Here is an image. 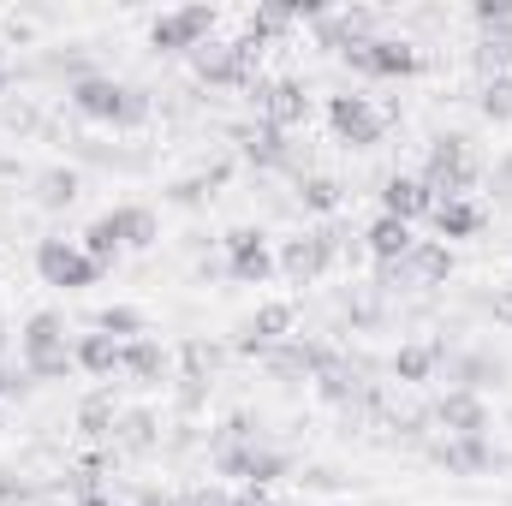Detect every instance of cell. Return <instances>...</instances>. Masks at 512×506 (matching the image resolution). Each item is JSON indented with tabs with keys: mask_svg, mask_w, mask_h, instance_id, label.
Returning <instances> with one entry per match:
<instances>
[{
	"mask_svg": "<svg viewBox=\"0 0 512 506\" xmlns=\"http://www.w3.org/2000/svg\"><path fill=\"white\" fill-rule=\"evenodd\" d=\"M18 358H24V376L30 381L72 376L78 358H72V340H66V316H60V310H36V316L18 328Z\"/></svg>",
	"mask_w": 512,
	"mask_h": 506,
	"instance_id": "1",
	"label": "cell"
},
{
	"mask_svg": "<svg viewBox=\"0 0 512 506\" xmlns=\"http://www.w3.org/2000/svg\"><path fill=\"white\" fill-rule=\"evenodd\" d=\"M358 239L364 233H340V227H316V233H298V239H280V256H274V268L292 280V286H316L334 262L346 251H358Z\"/></svg>",
	"mask_w": 512,
	"mask_h": 506,
	"instance_id": "2",
	"label": "cell"
},
{
	"mask_svg": "<svg viewBox=\"0 0 512 506\" xmlns=\"http://www.w3.org/2000/svg\"><path fill=\"white\" fill-rule=\"evenodd\" d=\"M429 191H435V203L441 197H471L477 191V155H471V137L465 131H441V137H429V155H423V173H417Z\"/></svg>",
	"mask_w": 512,
	"mask_h": 506,
	"instance_id": "3",
	"label": "cell"
},
{
	"mask_svg": "<svg viewBox=\"0 0 512 506\" xmlns=\"http://www.w3.org/2000/svg\"><path fill=\"white\" fill-rule=\"evenodd\" d=\"M256 60H262V42H251V36H239V42H203V48L191 54L197 78H203L209 90H239V84H256Z\"/></svg>",
	"mask_w": 512,
	"mask_h": 506,
	"instance_id": "4",
	"label": "cell"
},
{
	"mask_svg": "<svg viewBox=\"0 0 512 506\" xmlns=\"http://www.w3.org/2000/svg\"><path fill=\"white\" fill-rule=\"evenodd\" d=\"M215 6H203V0H191V6H173V12H161L155 24H149V48L155 54H197L209 36H215Z\"/></svg>",
	"mask_w": 512,
	"mask_h": 506,
	"instance_id": "5",
	"label": "cell"
},
{
	"mask_svg": "<svg viewBox=\"0 0 512 506\" xmlns=\"http://www.w3.org/2000/svg\"><path fill=\"white\" fill-rule=\"evenodd\" d=\"M36 274H42V286L84 292V286H96L108 268H102L96 256H84L78 239H42V245H36Z\"/></svg>",
	"mask_w": 512,
	"mask_h": 506,
	"instance_id": "6",
	"label": "cell"
},
{
	"mask_svg": "<svg viewBox=\"0 0 512 506\" xmlns=\"http://www.w3.org/2000/svg\"><path fill=\"white\" fill-rule=\"evenodd\" d=\"M340 60H346L352 72H364V78H417V72H423V54H417L405 36H370V42L346 48Z\"/></svg>",
	"mask_w": 512,
	"mask_h": 506,
	"instance_id": "7",
	"label": "cell"
},
{
	"mask_svg": "<svg viewBox=\"0 0 512 506\" xmlns=\"http://www.w3.org/2000/svg\"><path fill=\"white\" fill-rule=\"evenodd\" d=\"M251 102H256V126L268 131H292L310 120V90L298 78H274V84H251Z\"/></svg>",
	"mask_w": 512,
	"mask_h": 506,
	"instance_id": "8",
	"label": "cell"
},
{
	"mask_svg": "<svg viewBox=\"0 0 512 506\" xmlns=\"http://www.w3.org/2000/svg\"><path fill=\"white\" fill-rule=\"evenodd\" d=\"M328 126L346 149H376L387 137V114L370 96H328Z\"/></svg>",
	"mask_w": 512,
	"mask_h": 506,
	"instance_id": "9",
	"label": "cell"
},
{
	"mask_svg": "<svg viewBox=\"0 0 512 506\" xmlns=\"http://www.w3.org/2000/svg\"><path fill=\"white\" fill-rule=\"evenodd\" d=\"M334 364H340L334 346H322V340H298V334L262 352V370H268L274 381H316L322 370H334Z\"/></svg>",
	"mask_w": 512,
	"mask_h": 506,
	"instance_id": "10",
	"label": "cell"
},
{
	"mask_svg": "<svg viewBox=\"0 0 512 506\" xmlns=\"http://www.w3.org/2000/svg\"><path fill=\"white\" fill-rule=\"evenodd\" d=\"M221 251H227V274H233L239 286H262V280L274 274V251H268V233H262V227H233V233L221 239Z\"/></svg>",
	"mask_w": 512,
	"mask_h": 506,
	"instance_id": "11",
	"label": "cell"
},
{
	"mask_svg": "<svg viewBox=\"0 0 512 506\" xmlns=\"http://www.w3.org/2000/svg\"><path fill=\"white\" fill-rule=\"evenodd\" d=\"M126 96H131V84L102 78V72H90V78H78V84L66 90L72 114H78V120H96V126H114V120H120V108H126Z\"/></svg>",
	"mask_w": 512,
	"mask_h": 506,
	"instance_id": "12",
	"label": "cell"
},
{
	"mask_svg": "<svg viewBox=\"0 0 512 506\" xmlns=\"http://www.w3.org/2000/svg\"><path fill=\"white\" fill-rule=\"evenodd\" d=\"M429 423L435 429H447V435H489V399L483 393H459V387H447L435 405H429Z\"/></svg>",
	"mask_w": 512,
	"mask_h": 506,
	"instance_id": "13",
	"label": "cell"
},
{
	"mask_svg": "<svg viewBox=\"0 0 512 506\" xmlns=\"http://www.w3.org/2000/svg\"><path fill=\"white\" fill-rule=\"evenodd\" d=\"M292 322H298V310L286 304V298H274V304H256V316L239 328V340H233V352H245V358H262L268 346H280V340H292Z\"/></svg>",
	"mask_w": 512,
	"mask_h": 506,
	"instance_id": "14",
	"label": "cell"
},
{
	"mask_svg": "<svg viewBox=\"0 0 512 506\" xmlns=\"http://www.w3.org/2000/svg\"><path fill=\"white\" fill-rule=\"evenodd\" d=\"M429 459L447 465L453 477H483V471H495L489 435H447V441H429Z\"/></svg>",
	"mask_w": 512,
	"mask_h": 506,
	"instance_id": "15",
	"label": "cell"
},
{
	"mask_svg": "<svg viewBox=\"0 0 512 506\" xmlns=\"http://www.w3.org/2000/svg\"><path fill=\"white\" fill-rule=\"evenodd\" d=\"M78 197H84V173H78V167H66V161L42 167V173L30 179V203H36L42 215H66Z\"/></svg>",
	"mask_w": 512,
	"mask_h": 506,
	"instance_id": "16",
	"label": "cell"
},
{
	"mask_svg": "<svg viewBox=\"0 0 512 506\" xmlns=\"http://www.w3.org/2000/svg\"><path fill=\"white\" fill-rule=\"evenodd\" d=\"M429 227H435L441 245H447V239H477V233L489 227V209H483L477 197H441V203L429 209Z\"/></svg>",
	"mask_w": 512,
	"mask_h": 506,
	"instance_id": "17",
	"label": "cell"
},
{
	"mask_svg": "<svg viewBox=\"0 0 512 506\" xmlns=\"http://www.w3.org/2000/svg\"><path fill=\"white\" fill-rule=\"evenodd\" d=\"M376 197H382V215L405 221V227H411V221H423V215L435 209V191H429L417 173H393V179H382V191H376Z\"/></svg>",
	"mask_w": 512,
	"mask_h": 506,
	"instance_id": "18",
	"label": "cell"
},
{
	"mask_svg": "<svg viewBox=\"0 0 512 506\" xmlns=\"http://www.w3.org/2000/svg\"><path fill=\"white\" fill-rule=\"evenodd\" d=\"M370 36H376V12H370V6L328 12V18L316 24V48H334V54H346V48H358V42H370Z\"/></svg>",
	"mask_w": 512,
	"mask_h": 506,
	"instance_id": "19",
	"label": "cell"
},
{
	"mask_svg": "<svg viewBox=\"0 0 512 506\" xmlns=\"http://www.w3.org/2000/svg\"><path fill=\"white\" fill-rule=\"evenodd\" d=\"M441 364H447V340H411V346H399V352L387 358L393 381H405V387L435 381V370H441Z\"/></svg>",
	"mask_w": 512,
	"mask_h": 506,
	"instance_id": "20",
	"label": "cell"
},
{
	"mask_svg": "<svg viewBox=\"0 0 512 506\" xmlns=\"http://www.w3.org/2000/svg\"><path fill=\"white\" fill-rule=\"evenodd\" d=\"M447 370H453V387H459V393H483L489 381L507 376L501 352H489V346H477V352H459V358H447Z\"/></svg>",
	"mask_w": 512,
	"mask_h": 506,
	"instance_id": "21",
	"label": "cell"
},
{
	"mask_svg": "<svg viewBox=\"0 0 512 506\" xmlns=\"http://www.w3.org/2000/svg\"><path fill=\"white\" fill-rule=\"evenodd\" d=\"M108 221H114V233H120L126 251H149L161 239V221H155L149 203H120V209H108Z\"/></svg>",
	"mask_w": 512,
	"mask_h": 506,
	"instance_id": "22",
	"label": "cell"
},
{
	"mask_svg": "<svg viewBox=\"0 0 512 506\" xmlns=\"http://www.w3.org/2000/svg\"><path fill=\"white\" fill-rule=\"evenodd\" d=\"M114 441L126 447L131 459H149V453L161 447V423H155V411H143V405L120 411V423H114Z\"/></svg>",
	"mask_w": 512,
	"mask_h": 506,
	"instance_id": "23",
	"label": "cell"
},
{
	"mask_svg": "<svg viewBox=\"0 0 512 506\" xmlns=\"http://www.w3.org/2000/svg\"><path fill=\"white\" fill-rule=\"evenodd\" d=\"M316 393H322L328 405H358V399H370V381H364V364L340 358L334 370H322V376H316Z\"/></svg>",
	"mask_w": 512,
	"mask_h": 506,
	"instance_id": "24",
	"label": "cell"
},
{
	"mask_svg": "<svg viewBox=\"0 0 512 506\" xmlns=\"http://www.w3.org/2000/svg\"><path fill=\"white\" fill-rule=\"evenodd\" d=\"M405 268H411L417 286H447V280H453V251H447L441 239H417L411 256H405Z\"/></svg>",
	"mask_w": 512,
	"mask_h": 506,
	"instance_id": "25",
	"label": "cell"
},
{
	"mask_svg": "<svg viewBox=\"0 0 512 506\" xmlns=\"http://www.w3.org/2000/svg\"><path fill=\"white\" fill-rule=\"evenodd\" d=\"M364 245H370V256H376V262H399V256H411L417 233H411L405 221H393V215H376V221L364 227Z\"/></svg>",
	"mask_w": 512,
	"mask_h": 506,
	"instance_id": "26",
	"label": "cell"
},
{
	"mask_svg": "<svg viewBox=\"0 0 512 506\" xmlns=\"http://www.w3.org/2000/svg\"><path fill=\"white\" fill-rule=\"evenodd\" d=\"M167 364H173V358H167V346H155L149 334H143V340H126V352H120V370L137 376L143 387H155V381L167 376Z\"/></svg>",
	"mask_w": 512,
	"mask_h": 506,
	"instance_id": "27",
	"label": "cell"
},
{
	"mask_svg": "<svg viewBox=\"0 0 512 506\" xmlns=\"http://www.w3.org/2000/svg\"><path fill=\"white\" fill-rule=\"evenodd\" d=\"M120 340H108V334H78L72 340V358H78V370H90V376H114L120 370Z\"/></svg>",
	"mask_w": 512,
	"mask_h": 506,
	"instance_id": "28",
	"label": "cell"
},
{
	"mask_svg": "<svg viewBox=\"0 0 512 506\" xmlns=\"http://www.w3.org/2000/svg\"><path fill=\"white\" fill-rule=\"evenodd\" d=\"M114 423H120V405H114V387H96V393H84V405H78V435H90V441H102V435H114Z\"/></svg>",
	"mask_w": 512,
	"mask_h": 506,
	"instance_id": "29",
	"label": "cell"
},
{
	"mask_svg": "<svg viewBox=\"0 0 512 506\" xmlns=\"http://www.w3.org/2000/svg\"><path fill=\"white\" fill-rule=\"evenodd\" d=\"M245 161L251 167H292V137L286 131H268V126H256V131H245Z\"/></svg>",
	"mask_w": 512,
	"mask_h": 506,
	"instance_id": "30",
	"label": "cell"
},
{
	"mask_svg": "<svg viewBox=\"0 0 512 506\" xmlns=\"http://www.w3.org/2000/svg\"><path fill=\"white\" fill-rule=\"evenodd\" d=\"M298 203H304L310 215H334V209L346 203V185H340L334 173H304V179H298Z\"/></svg>",
	"mask_w": 512,
	"mask_h": 506,
	"instance_id": "31",
	"label": "cell"
},
{
	"mask_svg": "<svg viewBox=\"0 0 512 506\" xmlns=\"http://www.w3.org/2000/svg\"><path fill=\"white\" fill-rule=\"evenodd\" d=\"M96 334H108V340H143V310L137 304H108V310H96Z\"/></svg>",
	"mask_w": 512,
	"mask_h": 506,
	"instance_id": "32",
	"label": "cell"
},
{
	"mask_svg": "<svg viewBox=\"0 0 512 506\" xmlns=\"http://www.w3.org/2000/svg\"><path fill=\"white\" fill-rule=\"evenodd\" d=\"M477 114H483V120H495V126H507V120H512V72L483 78V90H477Z\"/></svg>",
	"mask_w": 512,
	"mask_h": 506,
	"instance_id": "33",
	"label": "cell"
},
{
	"mask_svg": "<svg viewBox=\"0 0 512 506\" xmlns=\"http://www.w3.org/2000/svg\"><path fill=\"white\" fill-rule=\"evenodd\" d=\"M72 155H78V161H90V167H126V173H137V167H149V155H126V149L90 143V137H72Z\"/></svg>",
	"mask_w": 512,
	"mask_h": 506,
	"instance_id": "34",
	"label": "cell"
},
{
	"mask_svg": "<svg viewBox=\"0 0 512 506\" xmlns=\"http://www.w3.org/2000/svg\"><path fill=\"white\" fill-rule=\"evenodd\" d=\"M78 245H84V256H96V262H102V268H114V262H120V251H126V245H120V233H114V221H108V215H102V221H90V227H84V239H78Z\"/></svg>",
	"mask_w": 512,
	"mask_h": 506,
	"instance_id": "35",
	"label": "cell"
},
{
	"mask_svg": "<svg viewBox=\"0 0 512 506\" xmlns=\"http://www.w3.org/2000/svg\"><path fill=\"white\" fill-rule=\"evenodd\" d=\"M477 66H483L489 78L512 72V30H489V36L477 42Z\"/></svg>",
	"mask_w": 512,
	"mask_h": 506,
	"instance_id": "36",
	"label": "cell"
},
{
	"mask_svg": "<svg viewBox=\"0 0 512 506\" xmlns=\"http://www.w3.org/2000/svg\"><path fill=\"white\" fill-rule=\"evenodd\" d=\"M185 376L191 381H215V370H221V346L215 340H185Z\"/></svg>",
	"mask_w": 512,
	"mask_h": 506,
	"instance_id": "37",
	"label": "cell"
},
{
	"mask_svg": "<svg viewBox=\"0 0 512 506\" xmlns=\"http://www.w3.org/2000/svg\"><path fill=\"white\" fill-rule=\"evenodd\" d=\"M149 114H155L149 90H137V84H131V96H126V108H120V120H114V131H137V126H149Z\"/></svg>",
	"mask_w": 512,
	"mask_h": 506,
	"instance_id": "38",
	"label": "cell"
},
{
	"mask_svg": "<svg viewBox=\"0 0 512 506\" xmlns=\"http://www.w3.org/2000/svg\"><path fill=\"white\" fill-rule=\"evenodd\" d=\"M471 18H477L483 36H489V30H512V0H477Z\"/></svg>",
	"mask_w": 512,
	"mask_h": 506,
	"instance_id": "39",
	"label": "cell"
},
{
	"mask_svg": "<svg viewBox=\"0 0 512 506\" xmlns=\"http://www.w3.org/2000/svg\"><path fill=\"white\" fill-rule=\"evenodd\" d=\"M173 405H179V417H197V411L209 405V381L179 376V387H173Z\"/></svg>",
	"mask_w": 512,
	"mask_h": 506,
	"instance_id": "40",
	"label": "cell"
},
{
	"mask_svg": "<svg viewBox=\"0 0 512 506\" xmlns=\"http://www.w3.org/2000/svg\"><path fill=\"white\" fill-rule=\"evenodd\" d=\"M36 381L24 376V364H12V358H0V399H18V393H30Z\"/></svg>",
	"mask_w": 512,
	"mask_h": 506,
	"instance_id": "41",
	"label": "cell"
},
{
	"mask_svg": "<svg viewBox=\"0 0 512 506\" xmlns=\"http://www.w3.org/2000/svg\"><path fill=\"white\" fill-rule=\"evenodd\" d=\"M167 197H173V203H179V209H197V203H203V197H209V173H197V179H179V185H173V191H167Z\"/></svg>",
	"mask_w": 512,
	"mask_h": 506,
	"instance_id": "42",
	"label": "cell"
},
{
	"mask_svg": "<svg viewBox=\"0 0 512 506\" xmlns=\"http://www.w3.org/2000/svg\"><path fill=\"white\" fill-rule=\"evenodd\" d=\"M0 120H6V131H18V137H24V131H36V126H42V114H36L30 102H6V114H0Z\"/></svg>",
	"mask_w": 512,
	"mask_h": 506,
	"instance_id": "43",
	"label": "cell"
},
{
	"mask_svg": "<svg viewBox=\"0 0 512 506\" xmlns=\"http://www.w3.org/2000/svg\"><path fill=\"white\" fill-rule=\"evenodd\" d=\"M489 197L495 203H512V149L495 161V173H489Z\"/></svg>",
	"mask_w": 512,
	"mask_h": 506,
	"instance_id": "44",
	"label": "cell"
},
{
	"mask_svg": "<svg viewBox=\"0 0 512 506\" xmlns=\"http://www.w3.org/2000/svg\"><path fill=\"white\" fill-rule=\"evenodd\" d=\"M30 495H36V489H30L18 471H0V506H24Z\"/></svg>",
	"mask_w": 512,
	"mask_h": 506,
	"instance_id": "45",
	"label": "cell"
},
{
	"mask_svg": "<svg viewBox=\"0 0 512 506\" xmlns=\"http://www.w3.org/2000/svg\"><path fill=\"white\" fill-rule=\"evenodd\" d=\"M489 316H495L501 328H512V286H495V298H489Z\"/></svg>",
	"mask_w": 512,
	"mask_h": 506,
	"instance_id": "46",
	"label": "cell"
},
{
	"mask_svg": "<svg viewBox=\"0 0 512 506\" xmlns=\"http://www.w3.org/2000/svg\"><path fill=\"white\" fill-rule=\"evenodd\" d=\"M298 483H304V489H340V471H328V465H316V471H304Z\"/></svg>",
	"mask_w": 512,
	"mask_h": 506,
	"instance_id": "47",
	"label": "cell"
},
{
	"mask_svg": "<svg viewBox=\"0 0 512 506\" xmlns=\"http://www.w3.org/2000/svg\"><path fill=\"white\" fill-rule=\"evenodd\" d=\"M191 506H233V495H221V489H197V501Z\"/></svg>",
	"mask_w": 512,
	"mask_h": 506,
	"instance_id": "48",
	"label": "cell"
},
{
	"mask_svg": "<svg viewBox=\"0 0 512 506\" xmlns=\"http://www.w3.org/2000/svg\"><path fill=\"white\" fill-rule=\"evenodd\" d=\"M72 506H120V501H114V495H102V489H84Z\"/></svg>",
	"mask_w": 512,
	"mask_h": 506,
	"instance_id": "49",
	"label": "cell"
},
{
	"mask_svg": "<svg viewBox=\"0 0 512 506\" xmlns=\"http://www.w3.org/2000/svg\"><path fill=\"white\" fill-rule=\"evenodd\" d=\"M233 506H274V501H268L262 489H239V495H233Z\"/></svg>",
	"mask_w": 512,
	"mask_h": 506,
	"instance_id": "50",
	"label": "cell"
},
{
	"mask_svg": "<svg viewBox=\"0 0 512 506\" xmlns=\"http://www.w3.org/2000/svg\"><path fill=\"white\" fill-rule=\"evenodd\" d=\"M137 506H167V495H161V489H143V495H137Z\"/></svg>",
	"mask_w": 512,
	"mask_h": 506,
	"instance_id": "51",
	"label": "cell"
},
{
	"mask_svg": "<svg viewBox=\"0 0 512 506\" xmlns=\"http://www.w3.org/2000/svg\"><path fill=\"white\" fill-rule=\"evenodd\" d=\"M6 352H12V322L0 316V358H6Z\"/></svg>",
	"mask_w": 512,
	"mask_h": 506,
	"instance_id": "52",
	"label": "cell"
},
{
	"mask_svg": "<svg viewBox=\"0 0 512 506\" xmlns=\"http://www.w3.org/2000/svg\"><path fill=\"white\" fill-rule=\"evenodd\" d=\"M12 90V66H6V48H0V96Z\"/></svg>",
	"mask_w": 512,
	"mask_h": 506,
	"instance_id": "53",
	"label": "cell"
}]
</instances>
